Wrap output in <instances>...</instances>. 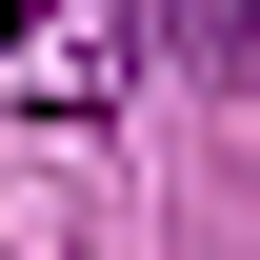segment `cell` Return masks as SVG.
Returning <instances> with one entry per match:
<instances>
[{
    "instance_id": "obj_1",
    "label": "cell",
    "mask_w": 260,
    "mask_h": 260,
    "mask_svg": "<svg viewBox=\"0 0 260 260\" xmlns=\"http://www.w3.org/2000/svg\"><path fill=\"white\" fill-rule=\"evenodd\" d=\"M0 100H20L40 140H100V100H120V20H100V0H20V20H0Z\"/></svg>"
},
{
    "instance_id": "obj_2",
    "label": "cell",
    "mask_w": 260,
    "mask_h": 260,
    "mask_svg": "<svg viewBox=\"0 0 260 260\" xmlns=\"http://www.w3.org/2000/svg\"><path fill=\"white\" fill-rule=\"evenodd\" d=\"M180 40H200L220 80H260V20H240V0H180Z\"/></svg>"
}]
</instances>
